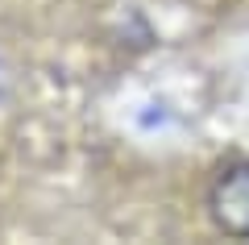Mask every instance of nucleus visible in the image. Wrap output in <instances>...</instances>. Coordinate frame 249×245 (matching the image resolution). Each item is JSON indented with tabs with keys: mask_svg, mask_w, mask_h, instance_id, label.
<instances>
[{
	"mask_svg": "<svg viewBox=\"0 0 249 245\" xmlns=\"http://www.w3.org/2000/svg\"><path fill=\"white\" fill-rule=\"evenodd\" d=\"M208 212L229 237H249V162L229 167L208 191Z\"/></svg>",
	"mask_w": 249,
	"mask_h": 245,
	"instance_id": "nucleus-1",
	"label": "nucleus"
},
{
	"mask_svg": "<svg viewBox=\"0 0 249 245\" xmlns=\"http://www.w3.org/2000/svg\"><path fill=\"white\" fill-rule=\"evenodd\" d=\"M4 88H9V71H4V62H0V96H4Z\"/></svg>",
	"mask_w": 249,
	"mask_h": 245,
	"instance_id": "nucleus-2",
	"label": "nucleus"
}]
</instances>
